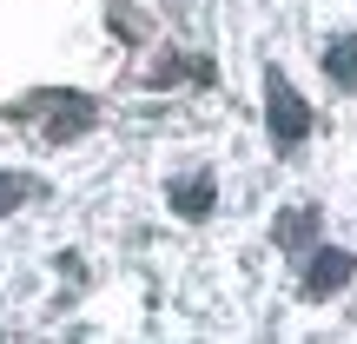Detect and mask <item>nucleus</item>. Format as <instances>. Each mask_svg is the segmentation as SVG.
<instances>
[{
    "mask_svg": "<svg viewBox=\"0 0 357 344\" xmlns=\"http://www.w3.org/2000/svg\"><path fill=\"white\" fill-rule=\"evenodd\" d=\"M265 126H271V140H278V146L311 140V106L291 93V80H284L278 66L265 73Z\"/></svg>",
    "mask_w": 357,
    "mask_h": 344,
    "instance_id": "nucleus-1",
    "label": "nucleus"
},
{
    "mask_svg": "<svg viewBox=\"0 0 357 344\" xmlns=\"http://www.w3.org/2000/svg\"><path fill=\"white\" fill-rule=\"evenodd\" d=\"M20 199H33V179H20V172H0V212H13Z\"/></svg>",
    "mask_w": 357,
    "mask_h": 344,
    "instance_id": "nucleus-7",
    "label": "nucleus"
},
{
    "mask_svg": "<svg viewBox=\"0 0 357 344\" xmlns=\"http://www.w3.org/2000/svg\"><path fill=\"white\" fill-rule=\"evenodd\" d=\"M271 239H278L284 252H305V245L318 239V205H284V212L271 218Z\"/></svg>",
    "mask_w": 357,
    "mask_h": 344,
    "instance_id": "nucleus-4",
    "label": "nucleus"
},
{
    "mask_svg": "<svg viewBox=\"0 0 357 344\" xmlns=\"http://www.w3.org/2000/svg\"><path fill=\"white\" fill-rule=\"evenodd\" d=\"M212 179H172V205H178V218H205L212 212Z\"/></svg>",
    "mask_w": 357,
    "mask_h": 344,
    "instance_id": "nucleus-5",
    "label": "nucleus"
},
{
    "mask_svg": "<svg viewBox=\"0 0 357 344\" xmlns=\"http://www.w3.org/2000/svg\"><path fill=\"white\" fill-rule=\"evenodd\" d=\"M324 73L337 80V87H357V33H344V40H331V47H324Z\"/></svg>",
    "mask_w": 357,
    "mask_h": 344,
    "instance_id": "nucleus-6",
    "label": "nucleus"
},
{
    "mask_svg": "<svg viewBox=\"0 0 357 344\" xmlns=\"http://www.w3.org/2000/svg\"><path fill=\"white\" fill-rule=\"evenodd\" d=\"M351 271H357V258L344 252V245H324V252H311V265H305V292L311 298H331V292L351 285Z\"/></svg>",
    "mask_w": 357,
    "mask_h": 344,
    "instance_id": "nucleus-2",
    "label": "nucleus"
},
{
    "mask_svg": "<svg viewBox=\"0 0 357 344\" xmlns=\"http://www.w3.org/2000/svg\"><path fill=\"white\" fill-rule=\"evenodd\" d=\"M47 140L60 146V140H79V133L93 126V100H79V93H47Z\"/></svg>",
    "mask_w": 357,
    "mask_h": 344,
    "instance_id": "nucleus-3",
    "label": "nucleus"
}]
</instances>
